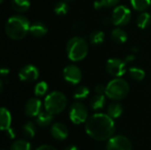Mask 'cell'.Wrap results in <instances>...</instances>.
I'll list each match as a JSON object with an SVG mask.
<instances>
[{
    "instance_id": "1",
    "label": "cell",
    "mask_w": 151,
    "mask_h": 150,
    "mask_svg": "<svg viewBox=\"0 0 151 150\" xmlns=\"http://www.w3.org/2000/svg\"><path fill=\"white\" fill-rule=\"evenodd\" d=\"M85 129L92 139L103 141L111 138L115 132V124L108 114L96 113L88 118Z\"/></svg>"
},
{
    "instance_id": "2",
    "label": "cell",
    "mask_w": 151,
    "mask_h": 150,
    "mask_svg": "<svg viewBox=\"0 0 151 150\" xmlns=\"http://www.w3.org/2000/svg\"><path fill=\"white\" fill-rule=\"evenodd\" d=\"M30 30L29 20L22 15L11 17L5 25V33L12 40L23 39Z\"/></svg>"
},
{
    "instance_id": "3",
    "label": "cell",
    "mask_w": 151,
    "mask_h": 150,
    "mask_svg": "<svg viewBox=\"0 0 151 150\" xmlns=\"http://www.w3.org/2000/svg\"><path fill=\"white\" fill-rule=\"evenodd\" d=\"M88 52V45L87 42L81 37L71 38L66 44V54L70 60L73 62L84 59Z\"/></svg>"
},
{
    "instance_id": "4",
    "label": "cell",
    "mask_w": 151,
    "mask_h": 150,
    "mask_svg": "<svg viewBox=\"0 0 151 150\" xmlns=\"http://www.w3.org/2000/svg\"><path fill=\"white\" fill-rule=\"evenodd\" d=\"M67 105V99L65 95L59 91H53L47 95L44 101L45 111L56 115L61 113Z\"/></svg>"
},
{
    "instance_id": "5",
    "label": "cell",
    "mask_w": 151,
    "mask_h": 150,
    "mask_svg": "<svg viewBox=\"0 0 151 150\" xmlns=\"http://www.w3.org/2000/svg\"><path fill=\"white\" fill-rule=\"evenodd\" d=\"M129 93V85L123 79L117 78L112 80L106 86L105 95L112 100H122Z\"/></svg>"
},
{
    "instance_id": "6",
    "label": "cell",
    "mask_w": 151,
    "mask_h": 150,
    "mask_svg": "<svg viewBox=\"0 0 151 150\" xmlns=\"http://www.w3.org/2000/svg\"><path fill=\"white\" fill-rule=\"evenodd\" d=\"M70 119L75 125H80L88 120V110L81 103H74L70 108Z\"/></svg>"
},
{
    "instance_id": "7",
    "label": "cell",
    "mask_w": 151,
    "mask_h": 150,
    "mask_svg": "<svg viewBox=\"0 0 151 150\" xmlns=\"http://www.w3.org/2000/svg\"><path fill=\"white\" fill-rule=\"evenodd\" d=\"M131 18V11L125 5H119L112 12L111 21L116 26H126L130 22Z\"/></svg>"
},
{
    "instance_id": "8",
    "label": "cell",
    "mask_w": 151,
    "mask_h": 150,
    "mask_svg": "<svg viewBox=\"0 0 151 150\" xmlns=\"http://www.w3.org/2000/svg\"><path fill=\"white\" fill-rule=\"evenodd\" d=\"M106 71L110 75L119 78L126 72V62L119 58H111L106 63Z\"/></svg>"
},
{
    "instance_id": "9",
    "label": "cell",
    "mask_w": 151,
    "mask_h": 150,
    "mask_svg": "<svg viewBox=\"0 0 151 150\" xmlns=\"http://www.w3.org/2000/svg\"><path fill=\"white\" fill-rule=\"evenodd\" d=\"M106 149L107 150H132V144L127 137L118 135L109 139Z\"/></svg>"
},
{
    "instance_id": "10",
    "label": "cell",
    "mask_w": 151,
    "mask_h": 150,
    "mask_svg": "<svg viewBox=\"0 0 151 150\" xmlns=\"http://www.w3.org/2000/svg\"><path fill=\"white\" fill-rule=\"evenodd\" d=\"M39 71L33 65H26L19 72V78L21 81L32 82L38 79Z\"/></svg>"
},
{
    "instance_id": "11",
    "label": "cell",
    "mask_w": 151,
    "mask_h": 150,
    "mask_svg": "<svg viewBox=\"0 0 151 150\" xmlns=\"http://www.w3.org/2000/svg\"><path fill=\"white\" fill-rule=\"evenodd\" d=\"M63 75L65 80L71 84H78L82 78L81 69L73 65H67L63 71Z\"/></svg>"
},
{
    "instance_id": "12",
    "label": "cell",
    "mask_w": 151,
    "mask_h": 150,
    "mask_svg": "<svg viewBox=\"0 0 151 150\" xmlns=\"http://www.w3.org/2000/svg\"><path fill=\"white\" fill-rule=\"evenodd\" d=\"M42 102L37 98H31L25 105V114L28 117H37L41 112Z\"/></svg>"
},
{
    "instance_id": "13",
    "label": "cell",
    "mask_w": 151,
    "mask_h": 150,
    "mask_svg": "<svg viewBox=\"0 0 151 150\" xmlns=\"http://www.w3.org/2000/svg\"><path fill=\"white\" fill-rule=\"evenodd\" d=\"M51 136L57 141H64L68 136V129L62 123H56L50 129Z\"/></svg>"
},
{
    "instance_id": "14",
    "label": "cell",
    "mask_w": 151,
    "mask_h": 150,
    "mask_svg": "<svg viewBox=\"0 0 151 150\" xmlns=\"http://www.w3.org/2000/svg\"><path fill=\"white\" fill-rule=\"evenodd\" d=\"M30 34L35 37H42L48 32V27L42 22L37 21L30 26Z\"/></svg>"
},
{
    "instance_id": "15",
    "label": "cell",
    "mask_w": 151,
    "mask_h": 150,
    "mask_svg": "<svg viewBox=\"0 0 151 150\" xmlns=\"http://www.w3.org/2000/svg\"><path fill=\"white\" fill-rule=\"evenodd\" d=\"M12 123V116L9 111L4 107L1 108L0 111V124L2 131H6L10 128Z\"/></svg>"
},
{
    "instance_id": "16",
    "label": "cell",
    "mask_w": 151,
    "mask_h": 150,
    "mask_svg": "<svg viewBox=\"0 0 151 150\" xmlns=\"http://www.w3.org/2000/svg\"><path fill=\"white\" fill-rule=\"evenodd\" d=\"M53 120V114L46 111H41L36 117V123L40 126H48Z\"/></svg>"
},
{
    "instance_id": "17",
    "label": "cell",
    "mask_w": 151,
    "mask_h": 150,
    "mask_svg": "<svg viewBox=\"0 0 151 150\" xmlns=\"http://www.w3.org/2000/svg\"><path fill=\"white\" fill-rule=\"evenodd\" d=\"M111 38L116 43L121 44V43H124L127 40V34L123 29L117 27V28L112 30Z\"/></svg>"
},
{
    "instance_id": "18",
    "label": "cell",
    "mask_w": 151,
    "mask_h": 150,
    "mask_svg": "<svg viewBox=\"0 0 151 150\" xmlns=\"http://www.w3.org/2000/svg\"><path fill=\"white\" fill-rule=\"evenodd\" d=\"M105 105V96L104 95L96 94L90 99V107L93 110L103 109Z\"/></svg>"
},
{
    "instance_id": "19",
    "label": "cell",
    "mask_w": 151,
    "mask_h": 150,
    "mask_svg": "<svg viewBox=\"0 0 151 150\" xmlns=\"http://www.w3.org/2000/svg\"><path fill=\"white\" fill-rule=\"evenodd\" d=\"M123 112V107L121 104L118 103H114L109 105L107 109V114L111 118H118L122 115Z\"/></svg>"
},
{
    "instance_id": "20",
    "label": "cell",
    "mask_w": 151,
    "mask_h": 150,
    "mask_svg": "<svg viewBox=\"0 0 151 150\" xmlns=\"http://www.w3.org/2000/svg\"><path fill=\"white\" fill-rule=\"evenodd\" d=\"M12 6L13 10L18 12H25L30 7L29 0H12Z\"/></svg>"
},
{
    "instance_id": "21",
    "label": "cell",
    "mask_w": 151,
    "mask_h": 150,
    "mask_svg": "<svg viewBox=\"0 0 151 150\" xmlns=\"http://www.w3.org/2000/svg\"><path fill=\"white\" fill-rule=\"evenodd\" d=\"M151 22V15L148 12H142L136 19V23L137 26L143 29L146 28Z\"/></svg>"
},
{
    "instance_id": "22",
    "label": "cell",
    "mask_w": 151,
    "mask_h": 150,
    "mask_svg": "<svg viewBox=\"0 0 151 150\" xmlns=\"http://www.w3.org/2000/svg\"><path fill=\"white\" fill-rule=\"evenodd\" d=\"M133 8L139 11H146L151 4L150 0H130Z\"/></svg>"
},
{
    "instance_id": "23",
    "label": "cell",
    "mask_w": 151,
    "mask_h": 150,
    "mask_svg": "<svg viewBox=\"0 0 151 150\" xmlns=\"http://www.w3.org/2000/svg\"><path fill=\"white\" fill-rule=\"evenodd\" d=\"M104 38H105L104 33L103 31L96 30V31H94L93 33L90 34L89 41H90V42H91L92 44H94V45H98V44H101V43L104 42Z\"/></svg>"
},
{
    "instance_id": "24",
    "label": "cell",
    "mask_w": 151,
    "mask_h": 150,
    "mask_svg": "<svg viewBox=\"0 0 151 150\" xmlns=\"http://www.w3.org/2000/svg\"><path fill=\"white\" fill-rule=\"evenodd\" d=\"M129 75L133 80L141 81L145 78V72L138 67H131L129 69Z\"/></svg>"
},
{
    "instance_id": "25",
    "label": "cell",
    "mask_w": 151,
    "mask_h": 150,
    "mask_svg": "<svg viewBox=\"0 0 151 150\" xmlns=\"http://www.w3.org/2000/svg\"><path fill=\"white\" fill-rule=\"evenodd\" d=\"M88 95H89V89L85 86H81L75 89L73 93V98L76 100H81L87 98Z\"/></svg>"
},
{
    "instance_id": "26",
    "label": "cell",
    "mask_w": 151,
    "mask_h": 150,
    "mask_svg": "<svg viewBox=\"0 0 151 150\" xmlns=\"http://www.w3.org/2000/svg\"><path fill=\"white\" fill-rule=\"evenodd\" d=\"M11 150H31L30 143L24 140L15 141L11 147Z\"/></svg>"
},
{
    "instance_id": "27",
    "label": "cell",
    "mask_w": 151,
    "mask_h": 150,
    "mask_svg": "<svg viewBox=\"0 0 151 150\" xmlns=\"http://www.w3.org/2000/svg\"><path fill=\"white\" fill-rule=\"evenodd\" d=\"M68 11H69V6L64 1H61V2L57 3L56 5H55V7H54L55 13L58 14V15H60V16L65 15L68 12Z\"/></svg>"
},
{
    "instance_id": "28",
    "label": "cell",
    "mask_w": 151,
    "mask_h": 150,
    "mask_svg": "<svg viewBox=\"0 0 151 150\" xmlns=\"http://www.w3.org/2000/svg\"><path fill=\"white\" fill-rule=\"evenodd\" d=\"M23 132L26 137L27 138H33L35 135L36 128L33 122H27L23 126Z\"/></svg>"
},
{
    "instance_id": "29",
    "label": "cell",
    "mask_w": 151,
    "mask_h": 150,
    "mask_svg": "<svg viewBox=\"0 0 151 150\" xmlns=\"http://www.w3.org/2000/svg\"><path fill=\"white\" fill-rule=\"evenodd\" d=\"M119 0H96L94 4L96 9H100L102 7H112L115 6Z\"/></svg>"
},
{
    "instance_id": "30",
    "label": "cell",
    "mask_w": 151,
    "mask_h": 150,
    "mask_svg": "<svg viewBox=\"0 0 151 150\" xmlns=\"http://www.w3.org/2000/svg\"><path fill=\"white\" fill-rule=\"evenodd\" d=\"M48 91V84L45 81H41L36 84L35 88V94L37 96H42Z\"/></svg>"
},
{
    "instance_id": "31",
    "label": "cell",
    "mask_w": 151,
    "mask_h": 150,
    "mask_svg": "<svg viewBox=\"0 0 151 150\" xmlns=\"http://www.w3.org/2000/svg\"><path fill=\"white\" fill-rule=\"evenodd\" d=\"M95 91L96 94H100V95H104L105 94V91H106V87H104L103 84H99L95 88Z\"/></svg>"
},
{
    "instance_id": "32",
    "label": "cell",
    "mask_w": 151,
    "mask_h": 150,
    "mask_svg": "<svg viewBox=\"0 0 151 150\" xmlns=\"http://www.w3.org/2000/svg\"><path fill=\"white\" fill-rule=\"evenodd\" d=\"M36 150H57L53 146H50V145H42L40 146L39 148H37Z\"/></svg>"
},
{
    "instance_id": "33",
    "label": "cell",
    "mask_w": 151,
    "mask_h": 150,
    "mask_svg": "<svg viewBox=\"0 0 151 150\" xmlns=\"http://www.w3.org/2000/svg\"><path fill=\"white\" fill-rule=\"evenodd\" d=\"M8 73H9V70H8L7 68H2V69H1V76H2L3 79H4L5 76H7Z\"/></svg>"
},
{
    "instance_id": "34",
    "label": "cell",
    "mask_w": 151,
    "mask_h": 150,
    "mask_svg": "<svg viewBox=\"0 0 151 150\" xmlns=\"http://www.w3.org/2000/svg\"><path fill=\"white\" fill-rule=\"evenodd\" d=\"M135 59V57H134V55H129V56H127V57H126V60H125V62L127 63H128V62H132V61H134Z\"/></svg>"
},
{
    "instance_id": "35",
    "label": "cell",
    "mask_w": 151,
    "mask_h": 150,
    "mask_svg": "<svg viewBox=\"0 0 151 150\" xmlns=\"http://www.w3.org/2000/svg\"><path fill=\"white\" fill-rule=\"evenodd\" d=\"M6 132H7V134L10 136V138H14L15 137V133H14V131L12 129L9 128L8 130H6Z\"/></svg>"
},
{
    "instance_id": "36",
    "label": "cell",
    "mask_w": 151,
    "mask_h": 150,
    "mask_svg": "<svg viewBox=\"0 0 151 150\" xmlns=\"http://www.w3.org/2000/svg\"><path fill=\"white\" fill-rule=\"evenodd\" d=\"M65 150H80L76 146L74 145H71V146H68L67 148H65Z\"/></svg>"
},
{
    "instance_id": "37",
    "label": "cell",
    "mask_w": 151,
    "mask_h": 150,
    "mask_svg": "<svg viewBox=\"0 0 151 150\" xmlns=\"http://www.w3.org/2000/svg\"><path fill=\"white\" fill-rule=\"evenodd\" d=\"M0 2H1V3H3V2H4V0H0Z\"/></svg>"
}]
</instances>
